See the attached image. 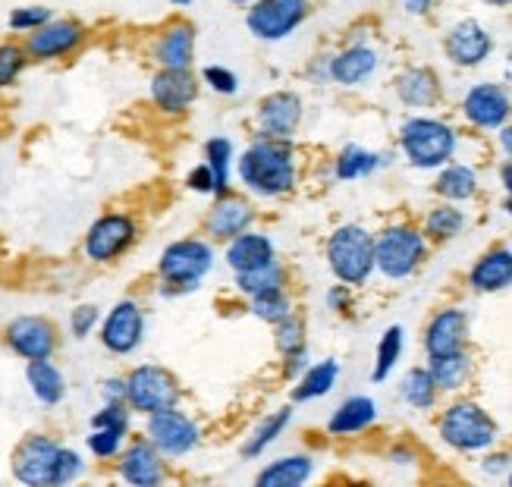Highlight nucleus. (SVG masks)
<instances>
[{
  "label": "nucleus",
  "instance_id": "obj_1",
  "mask_svg": "<svg viewBox=\"0 0 512 487\" xmlns=\"http://www.w3.org/2000/svg\"><path fill=\"white\" fill-rule=\"evenodd\" d=\"M239 180L255 195H283L296 186L293 148L280 139H258L239 158Z\"/></svg>",
  "mask_w": 512,
  "mask_h": 487
},
{
  "label": "nucleus",
  "instance_id": "obj_2",
  "mask_svg": "<svg viewBox=\"0 0 512 487\" xmlns=\"http://www.w3.org/2000/svg\"><path fill=\"white\" fill-rule=\"evenodd\" d=\"M214 268V249L205 239H180L161 252L158 274L164 280V296H180L198 290V283Z\"/></svg>",
  "mask_w": 512,
  "mask_h": 487
},
{
  "label": "nucleus",
  "instance_id": "obj_3",
  "mask_svg": "<svg viewBox=\"0 0 512 487\" xmlns=\"http://www.w3.org/2000/svg\"><path fill=\"white\" fill-rule=\"evenodd\" d=\"M327 261H330L333 277L340 283L362 286L371 277V271L377 268L374 236H368V230L355 227V224L333 230V236L327 239Z\"/></svg>",
  "mask_w": 512,
  "mask_h": 487
},
{
  "label": "nucleus",
  "instance_id": "obj_4",
  "mask_svg": "<svg viewBox=\"0 0 512 487\" xmlns=\"http://www.w3.org/2000/svg\"><path fill=\"white\" fill-rule=\"evenodd\" d=\"M399 142H403L406 158L421 167V170H434L443 167L453 154H456V129L447 126L443 120L431 117H412L399 129Z\"/></svg>",
  "mask_w": 512,
  "mask_h": 487
},
{
  "label": "nucleus",
  "instance_id": "obj_5",
  "mask_svg": "<svg viewBox=\"0 0 512 487\" xmlns=\"http://www.w3.org/2000/svg\"><path fill=\"white\" fill-rule=\"evenodd\" d=\"M437 428H440L443 444H450L453 450H462V453L487 450V447H494V440H497V422L478 403H469V400L453 403L440 415Z\"/></svg>",
  "mask_w": 512,
  "mask_h": 487
},
{
  "label": "nucleus",
  "instance_id": "obj_6",
  "mask_svg": "<svg viewBox=\"0 0 512 487\" xmlns=\"http://www.w3.org/2000/svg\"><path fill=\"white\" fill-rule=\"evenodd\" d=\"M421 258H425V236L418 230L399 224V227H387L381 236L374 239V261L377 271L390 280H403L409 277Z\"/></svg>",
  "mask_w": 512,
  "mask_h": 487
},
{
  "label": "nucleus",
  "instance_id": "obj_7",
  "mask_svg": "<svg viewBox=\"0 0 512 487\" xmlns=\"http://www.w3.org/2000/svg\"><path fill=\"white\" fill-rule=\"evenodd\" d=\"M126 403L136 412H161L180 403V381L161 365H139L126 374Z\"/></svg>",
  "mask_w": 512,
  "mask_h": 487
},
{
  "label": "nucleus",
  "instance_id": "obj_8",
  "mask_svg": "<svg viewBox=\"0 0 512 487\" xmlns=\"http://www.w3.org/2000/svg\"><path fill=\"white\" fill-rule=\"evenodd\" d=\"M63 447L48 434H29L13 450V478L29 487H48L57 484V466H60Z\"/></svg>",
  "mask_w": 512,
  "mask_h": 487
},
{
  "label": "nucleus",
  "instance_id": "obj_9",
  "mask_svg": "<svg viewBox=\"0 0 512 487\" xmlns=\"http://www.w3.org/2000/svg\"><path fill=\"white\" fill-rule=\"evenodd\" d=\"M308 0H255L246 26L258 41H283L308 19Z\"/></svg>",
  "mask_w": 512,
  "mask_h": 487
},
{
  "label": "nucleus",
  "instance_id": "obj_10",
  "mask_svg": "<svg viewBox=\"0 0 512 487\" xmlns=\"http://www.w3.org/2000/svg\"><path fill=\"white\" fill-rule=\"evenodd\" d=\"M139 236V227H136V220H132L129 214H104L98 217L92 227H88L85 233V258L88 261H95V264H110L114 258H120L132 242H136Z\"/></svg>",
  "mask_w": 512,
  "mask_h": 487
},
{
  "label": "nucleus",
  "instance_id": "obj_11",
  "mask_svg": "<svg viewBox=\"0 0 512 487\" xmlns=\"http://www.w3.org/2000/svg\"><path fill=\"white\" fill-rule=\"evenodd\" d=\"M145 434L154 447H158L164 456L170 459H180V456H189L198 440H202V431L192 422L186 412H180L176 406L170 409H161V412H151L148 415V425H145Z\"/></svg>",
  "mask_w": 512,
  "mask_h": 487
},
{
  "label": "nucleus",
  "instance_id": "obj_12",
  "mask_svg": "<svg viewBox=\"0 0 512 487\" xmlns=\"http://www.w3.org/2000/svg\"><path fill=\"white\" fill-rule=\"evenodd\" d=\"M145 337V312L136 299H123L107 312L101 321V343L114 356H129L136 352Z\"/></svg>",
  "mask_w": 512,
  "mask_h": 487
},
{
  "label": "nucleus",
  "instance_id": "obj_13",
  "mask_svg": "<svg viewBox=\"0 0 512 487\" xmlns=\"http://www.w3.org/2000/svg\"><path fill=\"white\" fill-rule=\"evenodd\" d=\"M4 337H7V346L26 362L51 359L57 352V330L48 318H41V315L13 318L4 330Z\"/></svg>",
  "mask_w": 512,
  "mask_h": 487
},
{
  "label": "nucleus",
  "instance_id": "obj_14",
  "mask_svg": "<svg viewBox=\"0 0 512 487\" xmlns=\"http://www.w3.org/2000/svg\"><path fill=\"white\" fill-rule=\"evenodd\" d=\"M85 41V26L76 19H51L48 26L29 32L26 51L32 60H60L70 57Z\"/></svg>",
  "mask_w": 512,
  "mask_h": 487
},
{
  "label": "nucleus",
  "instance_id": "obj_15",
  "mask_svg": "<svg viewBox=\"0 0 512 487\" xmlns=\"http://www.w3.org/2000/svg\"><path fill=\"white\" fill-rule=\"evenodd\" d=\"M462 114L478 129H500L506 126L512 114V104H509V95L503 92V85L478 82L469 88V95L462 98Z\"/></svg>",
  "mask_w": 512,
  "mask_h": 487
},
{
  "label": "nucleus",
  "instance_id": "obj_16",
  "mask_svg": "<svg viewBox=\"0 0 512 487\" xmlns=\"http://www.w3.org/2000/svg\"><path fill=\"white\" fill-rule=\"evenodd\" d=\"M443 51H447V57L456 66H465V70H472V66H481L487 57H491L494 38H491V32H487L478 19H462V22H456V26L447 32Z\"/></svg>",
  "mask_w": 512,
  "mask_h": 487
},
{
  "label": "nucleus",
  "instance_id": "obj_17",
  "mask_svg": "<svg viewBox=\"0 0 512 487\" xmlns=\"http://www.w3.org/2000/svg\"><path fill=\"white\" fill-rule=\"evenodd\" d=\"M302 120V98L296 92H274L258 104V129L264 139L289 142Z\"/></svg>",
  "mask_w": 512,
  "mask_h": 487
},
{
  "label": "nucleus",
  "instance_id": "obj_18",
  "mask_svg": "<svg viewBox=\"0 0 512 487\" xmlns=\"http://www.w3.org/2000/svg\"><path fill=\"white\" fill-rule=\"evenodd\" d=\"M198 98V79L192 70H158L151 79V101L164 114H186Z\"/></svg>",
  "mask_w": 512,
  "mask_h": 487
},
{
  "label": "nucleus",
  "instance_id": "obj_19",
  "mask_svg": "<svg viewBox=\"0 0 512 487\" xmlns=\"http://www.w3.org/2000/svg\"><path fill=\"white\" fill-rule=\"evenodd\" d=\"M120 478L132 487H154L164 481V453L151 440H132L120 453Z\"/></svg>",
  "mask_w": 512,
  "mask_h": 487
},
{
  "label": "nucleus",
  "instance_id": "obj_20",
  "mask_svg": "<svg viewBox=\"0 0 512 487\" xmlns=\"http://www.w3.org/2000/svg\"><path fill=\"white\" fill-rule=\"evenodd\" d=\"M154 60L161 70H192L195 60V26L186 19H173L154 41Z\"/></svg>",
  "mask_w": 512,
  "mask_h": 487
},
{
  "label": "nucleus",
  "instance_id": "obj_21",
  "mask_svg": "<svg viewBox=\"0 0 512 487\" xmlns=\"http://www.w3.org/2000/svg\"><path fill=\"white\" fill-rule=\"evenodd\" d=\"M465 337H469V318L462 308H443L425 330V349L428 356H450L465 349Z\"/></svg>",
  "mask_w": 512,
  "mask_h": 487
},
{
  "label": "nucleus",
  "instance_id": "obj_22",
  "mask_svg": "<svg viewBox=\"0 0 512 487\" xmlns=\"http://www.w3.org/2000/svg\"><path fill=\"white\" fill-rule=\"evenodd\" d=\"M252 220H255V214H252L249 202H242L236 195H220L214 208L208 211V233L230 242L233 236L246 233L252 227Z\"/></svg>",
  "mask_w": 512,
  "mask_h": 487
},
{
  "label": "nucleus",
  "instance_id": "obj_23",
  "mask_svg": "<svg viewBox=\"0 0 512 487\" xmlns=\"http://www.w3.org/2000/svg\"><path fill=\"white\" fill-rule=\"evenodd\" d=\"M274 261V242L261 236V233H239L230 239L227 246V264L233 268V274H242V271H255V268H264V264Z\"/></svg>",
  "mask_w": 512,
  "mask_h": 487
},
{
  "label": "nucleus",
  "instance_id": "obj_24",
  "mask_svg": "<svg viewBox=\"0 0 512 487\" xmlns=\"http://www.w3.org/2000/svg\"><path fill=\"white\" fill-rule=\"evenodd\" d=\"M469 286L475 293H500L506 286H512V252L494 249L481 255L469 274Z\"/></svg>",
  "mask_w": 512,
  "mask_h": 487
},
{
  "label": "nucleus",
  "instance_id": "obj_25",
  "mask_svg": "<svg viewBox=\"0 0 512 487\" xmlns=\"http://www.w3.org/2000/svg\"><path fill=\"white\" fill-rule=\"evenodd\" d=\"M377 70V51L368 48V44H352V48L340 51L330 60V79L340 85H359L365 79H371Z\"/></svg>",
  "mask_w": 512,
  "mask_h": 487
},
{
  "label": "nucleus",
  "instance_id": "obj_26",
  "mask_svg": "<svg viewBox=\"0 0 512 487\" xmlns=\"http://www.w3.org/2000/svg\"><path fill=\"white\" fill-rule=\"evenodd\" d=\"M396 95L406 107H431L440 98V82L428 66H412L396 79Z\"/></svg>",
  "mask_w": 512,
  "mask_h": 487
},
{
  "label": "nucleus",
  "instance_id": "obj_27",
  "mask_svg": "<svg viewBox=\"0 0 512 487\" xmlns=\"http://www.w3.org/2000/svg\"><path fill=\"white\" fill-rule=\"evenodd\" d=\"M26 381L32 396L41 406H57L66 396V378L57 365H51V359H38L26 365Z\"/></svg>",
  "mask_w": 512,
  "mask_h": 487
},
{
  "label": "nucleus",
  "instance_id": "obj_28",
  "mask_svg": "<svg viewBox=\"0 0 512 487\" xmlns=\"http://www.w3.org/2000/svg\"><path fill=\"white\" fill-rule=\"evenodd\" d=\"M311 472H315V462L308 456H283L258 475V487H302Z\"/></svg>",
  "mask_w": 512,
  "mask_h": 487
},
{
  "label": "nucleus",
  "instance_id": "obj_29",
  "mask_svg": "<svg viewBox=\"0 0 512 487\" xmlns=\"http://www.w3.org/2000/svg\"><path fill=\"white\" fill-rule=\"evenodd\" d=\"M377 418V403L371 396H352L330 418V434H359Z\"/></svg>",
  "mask_w": 512,
  "mask_h": 487
},
{
  "label": "nucleus",
  "instance_id": "obj_30",
  "mask_svg": "<svg viewBox=\"0 0 512 487\" xmlns=\"http://www.w3.org/2000/svg\"><path fill=\"white\" fill-rule=\"evenodd\" d=\"M431 374H434V381H437V390H462L465 381L472 378V359H469V352L459 349V352H450V356H431Z\"/></svg>",
  "mask_w": 512,
  "mask_h": 487
},
{
  "label": "nucleus",
  "instance_id": "obj_31",
  "mask_svg": "<svg viewBox=\"0 0 512 487\" xmlns=\"http://www.w3.org/2000/svg\"><path fill=\"white\" fill-rule=\"evenodd\" d=\"M337 378H340V365L333 362V359L318 362V365H308V368H305V374L299 378L296 400H299V403L321 400V396H327L333 387H337Z\"/></svg>",
  "mask_w": 512,
  "mask_h": 487
},
{
  "label": "nucleus",
  "instance_id": "obj_32",
  "mask_svg": "<svg viewBox=\"0 0 512 487\" xmlns=\"http://www.w3.org/2000/svg\"><path fill=\"white\" fill-rule=\"evenodd\" d=\"M437 192L447 198V202H465L478 192V173L465 164H450L443 167L437 176Z\"/></svg>",
  "mask_w": 512,
  "mask_h": 487
},
{
  "label": "nucleus",
  "instance_id": "obj_33",
  "mask_svg": "<svg viewBox=\"0 0 512 487\" xmlns=\"http://www.w3.org/2000/svg\"><path fill=\"white\" fill-rule=\"evenodd\" d=\"M399 393H403V400L412 409H418V412L431 409L437 403V381H434L431 368H412L403 378V387H399Z\"/></svg>",
  "mask_w": 512,
  "mask_h": 487
},
{
  "label": "nucleus",
  "instance_id": "obj_34",
  "mask_svg": "<svg viewBox=\"0 0 512 487\" xmlns=\"http://www.w3.org/2000/svg\"><path fill=\"white\" fill-rule=\"evenodd\" d=\"M230 161H233V142L224 136H214L205 145V164L214 173V195H227L230 189Z\"/></svg>",
  "mask_w": 512,
  "mask_h": 487
},
{
  "label": "nucleus",
  "instance_id": "obj_35",
  "mask_svg": "<svg viewBox=\"0 0 512 487\" xmlns=\"http://www.w3.org/2000/svg\"><path fill=\"white\" fill-rule=\"evenodd\" d=\"M236 286L246 296H261L267 290H283V268L277 261H271V264H264V268L242 271V274H236Z\"/></svg>",
  "mask_w": 512,
  "mask_h": 487
},
{
  "label": "nucleus",
  "instance_id": "obj_36",
  "mask_svg": "<svg viewBox=\"0 0 512 487\" xmlns=\"http://www.w3.org/2000/svg\"><path fill=\"white\" fill-rule=\"evenodd\" d=\"M289 418H293V412H289V409H280V412H274V415H267L264 422L258 425V431L249 437V444L242 447V456H249V459L261 456V453L283 434V428L289 425Z\"/></svg>",
  "mask_w": 512,
  "mask_h": 487
},
{
  "label": "nucleus",
  "instance_id": "obj_37",
  "mask_svg": "<svg viewBox=\"0 0 512 487\" xmlns=\"http://www.w3.org/2000/svg\"><path fill=\"white\" fill-rule=\"evenodd\" d=\"M381 158L374 151H365L359 145H349L343 148V154L337 158V180H359V176H368L377 170Z\"/></svg>",
  "mask_w": 512,
  "mask_h": 487
},
{
  "label": "nucleus",
  "instance_id": "obj_38",
  "mask_svg": "<svg viewBox=\"0 0 512 487\" xmlns=\"http://www.w3.org/2000/svg\"><path fill=\"white\" fill-rule=\"evenodd\" d=\"M399 356H403V327L393 324L384 330V337H381V346H377V365H374V374L371 378L374 381H387L390 378V371L396 368Z\"/></svg>",
  "mask_w": 512,
  "mask_h": 487
},
{
  "label": "nucleus",
  "instance_id": "obj_39",
  "mask_svg": "<svg viewBox=\"0 0 512 487\" xmlns=\"http://www.w3.org/2000/svg\"><path fill=\"white\" fill-rule=\"evenodd\" d=\"M29 60L32 57L26 51V44H16V41L0 44V88H10L22 76Z\"/></svg>",
  "mask_w": 512,
  "mask_h": 487
},
{
  "label": "nucleus",
  "instance_id": "obj_40",
  "mask_svg": "<svg viewBox=\"0 0 512 487\" xmlns=\"http://www.w3.org/2000/svg\"><path fill=\"white\" fill-rule=\"evenodd\" d=\"M462 227H465V217H462V211L453 208V205H440V208H434V211L428 214V224H425L428 236H434V239H453V236H459Z\"/></svg>",
  "mask_w": 512,
  "mask_h": 487
},
{
  "label": "nucleus",
  "instance_id": "obj_41",
  "mask_svg": "<svg viewBox=\"0 0 512 487\" xmlns=\"http://www.w3.org/2000/svg\"><path fill=\"white\" fill-rule=\"evenodd\" d=\"M126 434L129 431H117V428H92V434L85 437L88 453L98 456V459H114V456L123 453Z\"/></svg>",
  "mask_w": 512,
  "mask_h": 487
},
{
  "label": "nucleus",
  "instance_id": "obj_42",
  "mask_svg": "<svg viewBox=\"0 0 512 487\" xmlns=\"http://www.w3.org/2000/svg\"><path fill=\"white\" fill-rule=\"evenodd\" d=\"M252 312H255L261 321L280 324L283 318L293 315V305H289V299H286L283 290H267V293H261V296H252Z\"/></svg>",
  "mask_w": 512,
  "mask_h": 487
},
{
  "label": "nucleus",
  "instance_id": "obj_43",
  "mask_svg": "<svg viewBox=\"0 0 512 487\" xmlns=\"http://www.w3.org/2000/svg\"><path fill=\"white\" fill-rule=\"evenodd\" d=\"M54 16L48 7H19L10 13V29L13 32H35L41 26H48Z\"/></svg>",
  "mask_w": 512,
  "mask_h": 487
},
{
  "label": "nucleus",
  "instance_id": "obj_44",
  "mask_svg": "<svg viewBox=\"0 0 512 487\" xmlns=\"http://www.w3.org/2000/svg\"><path fill=\"white\" fill-rule=\"evenodd\" d=\"M305 346V330H302V321L299 318H283L280 324H277V349L283 352H296V349H302Z\"/></svg>",
  "mask_w": 512,
  "mask_h": 487
},
{
  "label": "nucleus",
  "instance_id": "obj_45",
  "mask_svg": "<svg viewBox=\"0 0 512 487\" xmlns=\"http://www.w3.org/2000/svg\"><path fill=\"white\" fill-rule=\"evenodd\" d=\"M98 321H101L98 305H76V308H73V315H70V334H73L76 340L92 337V330L98 327Z\"/></svg>",
  "mask_w": 512,
  "mask_h": 487
},
{
  "label": "nucleus",
  "instance_id": "obj_46",
  "mask_svg": "<svg viewBox=\"0 0 512 487\" xmlns=\"http://www.w3.org/2000/svg\"><path fill=\"white\" fill-rule=\"evenodd\" d=\"M92 428H117L129 431V403H104L101 412H95Z\"/></svg>",
  "mask_w": 512,
  "mask_h": 487
},
{
  "label": "nucleus",
  "instance_id": "obj_47",
  "mask_svg": "<svg viewBox=\"0 0 512 487\" xmlns=\"http://www.w3.org/2000/svg\"><path fill=\"white\" fill-rule=\"evenodd\" d=\"M202 79L214 88L217 95H236V88H239L236 73H230L227 66H205V70H202Z\"/></svg>",
  "mask_w": 512,
  "mask_h": 487
},
{
  "label": "nucleus",
  "instance_id": "obj_48",
  "mask_svg": "<svg viewBox=\"0 0 512 487\" xmlns=\"http://www.w3.org/2000/svg\"><path fill=\"white\" fill-rule=\"evenodd\" d=\"M82 469H85L82 456H79L76 450H70V447H63V453H60V466H57V484H70V481H76V478L82 475Z\"/></svg>",
  "mask_w": 512,
  "mask_h": 487
},
{
  "label": "nucleus",
  "instance_id": "obj_49",
  "mask_svg": "<svg viewBox=\"0 0 512 487\" xmlns=\"http://www.w3.org/2000/svg\"><path fill=\"white\" fill-rule=\"evenodd\" d=\"M186 186L192 189V192H202V195H211L217 186H214V173H211V167L208 164H198L189 176H186Z\"/></svg>",
  "mask_w": 512,
  "mask_h": 487
},
{
  "label": "nucleus",
  "instance_id": "obj_50",
  "mask_svg": "<svg viewBox=\"0 0 512 487\" xmlns=\"http://www.w3.org/2000/svg\"><path fill=\"white\" fill-rule=\"evenodd\" d=\"M305 368H308V352H305V346L296 349V352H286V368H283L286 378H302Z\"/></svg>",
  "mask_w": 512,
  "mask_h": 487
},
{
  "label": "nucleus",
  "instance_id": "obj_51",
  "mask_svg": "<svg viewBox=\"0 0 512 487\" xmlns=\"http://www.w3.org/2000/svg\"><path fill=\"white\" fill-rule=\"evenodd\" d=\"M104 403H126V378H107L101 384Z\"/></svg>",
  "mask_w": 512,
  "mask_h": 487
},
{
  "label": "nucleus",
  "instance_id": "obj_52",
  "mask_svg": "<svg viewBox=\"0 0 512 487\" xmlns=\"http://www.w3.org/2000/svg\"><path fill=\"white\" fill-rule=\"evenodd\" d=\"M403 7L409 16H428L431 7H434V0H403Z\"/></svg>",
  "mask_w": 512,
  "mask_h": 487
},
{
  "label": "nucleus",
  "instance_id": "obj_53",
  "mask_svg": "<svg viewBox=\"0 0 512 487\" xmlns=\"http://www.w3.org/2000/svg\"><path fill=\"white\" fill-rule=\"evenodd\" d=\"M506 466H509V456H491V459L484 462V472H487V475H497V472H503Z\"/></svg>",
  "mask_w": 512,
  "mask_h": 487
},
{
  "label": "nucleus",
  "instance_id": "obj_54",
  "mask_svg": "<svg viewBox=\"0 0 512 487\" xmlns=\"http://www.w3.org/2000/svg\"><path fill=\"white\" fill-rule=\"evenodd\" d=\"M500 148H503L506 158H512V123L500 126Z\"/></svg>",
  "mask_w": 512,
  "mask_h": 487
},
{
  "label": "nucleus",
  "instance_id": "obj_55",
  "mask_svg": "<svg viewBox=\"0 0 512 487\" xmlns=\"http://www.w3.org/2000/svg\"><path fill=\"white\" fill-rule=\"evenodd\" d=\"M500 180H503L506 192L512 195V161H509V164H503V170H500Z\"/></svg>",
  "mask_w": 512,
  "mask_h": 487
},
{
  "label": "nucleus",
  "instance_id": "obj_56",
  "mask_svg": "<svg viewBox=\"0 0 512 487\" xmlns=\"http://www.w3.org/2000/svg\"><path fill=\"white\" fill-rule=\"evenodd\" d=\"M330 305H333V308H340V305H346V290H343V286H337V290H333V293H330Z\"/></svg>",
  "mask_w": 512,
  "mask_h": 487
},
{
  "label": "nucleus",
  "instance_id": "obj_57",
  "mask_svg": "<svg viewBox=\"0 0 512 487\" xmlns=\"http://www.w3.org/2000/svg\"><path fill=\"white\" fill-rule=\"evenodd\" d=\"M484 4H491V7H512V0H484Z\"/></svg>",
  "mask_w": 512,
  "mask_h": 487
},
{
  "label": "nucleus",
  "instance_id": "obj_58",
  "mask_svg": "<svg viewBox=\"0 0 512 487\" xmlns=\"http://www.w3.org/2000/svg\"><path fill=\"white\" fill-rule=\"evenodd\" d=\"M173 7H192V0H170Z\"/></svg>",
  "mask_w": 512,
  "mask_h": 487
},
{
  "label": "nucleus",
  "instance_id": "obj_59",
  "mask_svg": "<svg viewBox=\"0 0 512 487\" xmlns=\"http://www.w3.org/2000/svg\"><path fill=\"white\" fill-rule=\"evenodd\" d=\"M506 214H509V217H512V195H509V198H506Z\"/></svg>",
  "mask_w": 512,
  "mask_h": 487
},
{
  "label": "nucleus",
  "instance_id": "obj_60",
  "mask_svg": "<svg viewBox=\"0 0 512 487\" xmlns=\"http://www.w3.org/2000/svg\"><path fill=\"white\" fill-rule=\"evenodd\" d=\"M230 4H239L242 7V4H255V0H230Z\"/></svg>",
  "mask_w": 512,
  "mask_h": 487
},
{
  "label": "nucleus",
  "instance_id": "obj_61",
  "mask_svg": "<svg viewBox=\"0 0 512 487\" xmlns=\"http://www.w3.org/2000/svg\"><path fill=\"white\" fill-rule=\"evenodd\" d=\"M509 484H512V475H509Z\"/></svg>",
  "mask_w": 512,
  "mask_h": 487
}]
</instances>
